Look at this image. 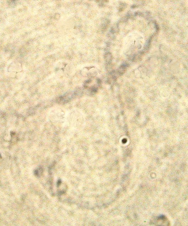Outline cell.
I'll return each mask as SVG.
<instances>
[{
  "label": "cell",
  "instance_id": "obj_1",
  "mask_svg": "<svg viewBox=\"0 0 188 226\" xmlns=\"http://www.w3.org/2000/svg\"><path fill=\"white\" fill-rule=\"evenodd\" d=\"M56 70L57 74L60 76H69L73 72L71 68L66 64L59 66L56 68Z\"/></svg>",
  "mask_w": 188,
  "mask_h": 226
},
{
  "label": "cell",
  "instance_id": "obj_2",
  "mask_svg": "<svg viewBox=\"0 0 188 226\" xmlns=\"http://www.w3.org/2000/svg\"><path fill=\"white\" fill-rule=\"evenodd\" d=\"M154 224L158 225H168L169 222L168 219L164 215H160L154 219Z\"/></svg>",
  "mask_w": 188,
  "mask_h": 226
},
{
  "label": "cell",
  "instance_id": "obj_3",
  "mask_svg": "<svg viewBox=\"0 0 188 226\" xmlns=\"http://www.w3.org/2000/svg\"><path fill=\"white\" fill-rule=\"evenodd\" d=\"M61 183V181L60 180H59L57 182V185H59Z\"/></svg>",
  "mask_w": 188,
  "mask_h": 226
}]
</instances>
